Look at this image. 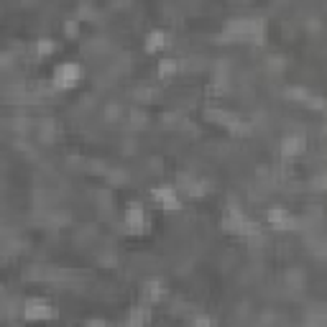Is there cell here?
<instances>
[{
	"instance_id": "9c48e42d",
	"label": "cell",
	"mask_w": 327,
	"mask_h": 327,
	"mask_svg": "<svg viewBox=\"0 0 327 327\" xmlns=\"http://www.w3.org/2000/svg\"><path fill=\"white\" fill-rule=\"evenodd\" d=\"M146 291H149V297H151V299H159V297L164 294V289H161L159 281H151V284L146 286Z\"/></svg>"
},
{
	"instance_id": "277c9868",
	"label": "cell",
	"mask_w": 327,
	"mask_h": 327,
	"mask_svg": "<svg viewBox=\"0 0 327 327\" xmlns=\"http://www.w3.org/2000/svg\"><path fill=\"white\" fill-rule=\"evenodd\" d=\"M268 220H271V225H276V228H294V220H291V215L286 210H271L268 212Z\"/></svg>"
},
{
	"instance_id": "6da1fadb",
	"label": "cell",
	"mask_w": 327,
	"mask_h": 327,
	"mask_svg": "<svg viewBox=\"0 0 327 327\" xmlns=\"http://www.w3.org/2000/svg\"><path fill=\"white\" fill-rule=\"evenodd\" d=\"M80 77H82L80 64H62L54 72V82H56V87H74L80 82Z\"/></svg>"
},
{
	"instance_id": "30bf717a",
	"label": "cell",
	"mask_w": 327,
	"mask_h": 327,
	"mask_svg": "<svg viewBox=\"0 0 327 327\" xmlns=\"http://www.w3.org/2000/svg\"><path fill=\"white\" fill-rule=\"evenodd\" d=\"M36 49H39V54H41V56H46V54H51V51H54V41H51V39H41Z\"/></svg>"
},
{
	"instance_id": "7a4b0ae2",
	"label": "cell",
	"mask_w": 327,
	"mask_h": 327,
	"mask_svg": "<svg viewBox=\"0 0 327 327\" xmlns=\"http://www.w3.org/2000/svg\"><path fill=\"white\" fill-rule=\"evenodd\" d=\"M23 314L28 320H41V317H51V307L44 299H28L26 307H23Z\"/></svg>"
},
{
	"instance_id": "5b68a950",
	"label": "cell",
	"mask_w": 327,
	"mask_h": 327,
	"mask_svg": "<svg viewBox=\"0 0 327 327\" xmlns=\"http://www.w3.org/2000/svg\"><path fill=\"white\" fill-rule=\"evenodd\" d=\"M126 222H128V225H133V228H141V225L146 222L143 210H141L138 205H131V207L126 210Z\"/></svg>"
},
{
	"instance_id": "8992f818",
	"label": "cell",
	"mask_w": 327,
	"mask_h": 327,
	"mask_svg": "<svg viewBox=\"0 0 327 327\" xmlns=\"http://www.w3.org/2000/svg\"><path fill=\"white\" fill-rule=\"evenodd\" d=\"M164 44H166V33L164 31H151L149 39H146V51H156V49H161Z\"/></svg>"
},
{
	"instance_id": "8fae6325",
	"label": "cell",
	"mask_w": 327,
	"mask_h": 327,
	"mask_svg": "<svg viewBox=\"0 0 327 327\" xmlns=\"http://www.w3.org/2000/svg\"><path fill=\"white\" fill-rule=\"evenodd\" d=\"M146 320H149V309H143V307L131 314V322H146Z\"/></svg>"
},
{
	"instance_id": "52a82bcc",
	"label": "cell",
	"mask_w": 327,
	"mask_h": 327,
	"mask_svg": "<svg viewBox=\"0 0 327 327\" xmlns=\"http://www.w3.org/2000/svg\"><path fill=\"white\" fill-rule=\"evenodd\" d=\"M302 149H304V143L297 136H291V138H286L284 143H281V153H284V156H297Z\"/></svg>"
},
{
	"instance_id": "3957f363",
	"label": "cell",
	"mask_w": 327,
	"mask_h": 327,
	"mask_svg": "<svg viewBox=\"0 0 327 327\" xmlns=\"http://www.w3.org/2000/svg\"><path fill=\"white\" fill-rule=\"evenodd\" d=\"M153 199L161 202L166 210H176V207H179V197H176V192H174L172 187H159V189H153Z\"/></svg>"
},
{
	"instance_id": "ba28073f",
	"label": "cell",
	"mask_w": 327,
	"mask_h": 327,
	"mask_svg": "<svg viewBox=\"0 0 327 327\" xmlns=\"http://www.w3.org/2000/svg\"><path fill=\"white\" fill-rule=\"evenodd\" d=\"M174 72H176V62H174V59H164V62L159 64V74H161V77L174 74Z\"/></svg>"
}]
</instances>
